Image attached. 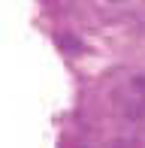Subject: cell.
<instances>
[{
    "label": "cell",
    "mask_w": 145,
    "mask_h": 148,
    "mask_svg": "<svg viewBox=\"0 0 145 148\" xmlns=\"http://www.w3.org/2000/svg\"><path fill=\"white\" fill-rule=\"evenodd\" d=\"M61 45L64 49H72V51H82V42L76 36H61Z\"/></svg>",
    "instance_id": "cell-1"
},
{
    "label": "cell",
    "mask_w": 145,
    "mask_h": 148,
    "mask_svg": "<svg viewBox=\"0 0 145 148\" xmlns=\"http://www.w3.org/2000/svg\"><path fill=\"white\" fill-rule=\"evenodd\" d=\"M112 3H115V0H112Z\"/></svg>",
    "instance_id": "cell-2"
}]
</instances>
